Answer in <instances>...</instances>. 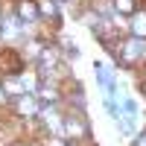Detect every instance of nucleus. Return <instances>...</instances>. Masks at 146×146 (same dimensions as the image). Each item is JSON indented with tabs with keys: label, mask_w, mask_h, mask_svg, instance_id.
I'll list each match as a JSON object with an SVG mask.
<instances>
[{
	"label": "nucleus",
	"mask_w": 146,
	"mask_h": 146,
	"mask_svg": "<svg viewBox=\"0 0 146 146\" xmlns=\"http://www.w3.org/2000/svg\"><path fill=\"white\" fill-rule=\"evenodd\" d=\"M143 50H146V47H143L140 41H131V44H126V47H123V53H120V64H135L137 58L143 56Z\"/></svg>",
	"instance_id": "1"
},
{
	"label": "nucleus",
	"mask_w": 146,
	"mask_h": 146,
	"mask_svg": "<svg viewBox=\"0 0 146 146\" xmlns=\"http://www.w3.org/2000/svg\"><path fill=\"white\" fill-rule=\"evenodd\" d=\"M41 12H38V0H18V18L21 21H35Z\"/></svg>",
	"instance_id": "2"
},
{
	"label": "nucleus",
	"mask_w": 146,
	"mask_h": 146,
	"mask_svg": "<svg viewBox=\"0 0 146 146\" xmlns=\"http://www.w3.org/2000/svg\"><path fill=\"white\" fill-rule=\"evenodd\" d=\"M0 67H12V76H18L23 70V62L18 58L15 50H6V53H0Z\"/></svg>",
	"instance_id": "3"
},
{
	"label": "nucleus",
	"mask_w": 146,
	"mask_h": 146,
	"mask_svg": "<svg viewBox=\"0 0 146 146\" xmlns=\"http://www.w3.org/2000/svg\"><path fill=\"white\" fill-rule=\"evenodd\" d=\"M15 108H18V114H23V117H32L35 111H38V105H35V100L29 94H21L15 100Z\"/></svg>",
	"instance_id": "4"
},
{
	"label": "nucleus",
	"mask_w": 146,
	"mask_h": 146,
	"mask_svg": "<svg viewBox=\"0 0 146 146\" xmlns=\"http://www.w3.org/2000/svg\"><path fill=\"white\" fill-rule=\"evenodd\" d=\"M38 12L44 18H53V27H62V23H58V6H56V0H38Z\"/></svg>",
	"instance_id": "5"
},
{
	"label": "nucleus",
	"mask_w": 146,
	"mask_h": 146,
	"mask_svg": "<svg viewBox=\"0 0 146 146\" xmlns=\"http://www.w3.org/2000/svg\"><path fill=\"white\" fill-rule=\"evenodd\" d=\"M114 9L120 12V15H135L137 3H135V0H114Z\"/></svg>",
	"instance_id": "6"
},
{
	"label": "nucleus",
	"mask_w": 146,
	"mask_h": 146,
	"mask_svg": "<svg viewBox=\"0 0 146 146\" xmlns=\"http://www.w3.org/2000/svg\"><path fill=\"white\" fill-rule=\"evenodd\" d=\"M131 32L137 35V38H146V15H135V23H131Z\"/></svg>",
	"instance_id": "7"
},
{
	"label": "nucleus",
	"mask_w": 146,
	"mask_h": 146,
	"mask_svg": "<svg viewBox=\"0 0 146 146\" xmlns=\"http://www.w3.org/2000/svg\"><path fill=\"white\" fill-rule=\"evenodd\" d=\"M96 79H100V82L105 85L108 91H114V82H111V73H108V67H105V64H96Z\"/></svg>",
	"instance_id": "8"
},
{
	"label": "nucleus",
	"mask_w": 146,
	"mask_h": 146,
	"mask_svg": "<svg viewBox=\"0 0 146 146\" xmlns=\"http://www.w3.org/2000/svg\"><path fill=\"white\" fill-rule=\"evenodd\" d=\"M67 129L73 131V135H88V129H85L82 120H67Z\"/></svg>",
	"instance_id": "9"
},
{
	"label": "nucleus",
	"mask_w": 146,
	"mask_h": 146,
	"mask_svg": "<svg viewBox=\"0 0 146 146\" xmlns=\"http://www.w3.org/2000/svg\"><path fill=\"white\" fill-rule=\"evenodd\" d=\"M18 146H27V143H18Z\"/></svg>",
	"instance_id": "10"
},
{
	"label": "nucleus",
	"mask_w": 146,
	"mask_h": 146,
	"mask_svg": "<svg viewBox=\"0 0 146 146\" xmlns=\"http://www.w3.org/2000/svg\"><path fill=\"white\" fill-rule=\"evenodd\" d=\"M62 3H67V0H62Z\"/></svg>",
	"instance_id": "11"
}]
</instances>
